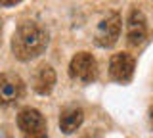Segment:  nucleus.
<instances>
[{
	"label": "nucleus",
	"mask_w": 153,
	"mask_h": 138,
	"mask_svg": "<svg viewBox=\"0 0 153 138\" xmlns=\"http://www.w3.org/2000/svg\"><path fill=\"white\" fill-rule=\"evenodd\" d=\"M48 46V33L36 21H21L12 37V52L19 61L35 60Z\"/></svg>",
	"instance_id": "1"
},
{
	"label": "nucleus",
	"mask_w": 153,
	"mask_h": 138,
	"mask_svg": "<svg viewBox=\"0 0 153 138\" xmlns=\"http://www.w3.org/2000/svg\"><path fill=\"white\" fill-rule=\"evenodd\" d=\"M69 77L82 84H90L98 79V63L88 52H76L69 63Z\"/></svg>",
	"instance_id": "2"
},
{
	"label": "nucleus",
	"mask_w": 153,
	"mask_h": 138,
	"mask_svg": "<svg viewBox=\"0 0 153 138\" xmlns=\"http://www.w3.org/2000/svg\"><path fill=\"white\" fill-rule=\"evenodd\" d=\"M17 127L25 138H48L46 119L38 109L25 107L17 115Z\"/></svg>",
	"instance_id": "3"
},
{
	"label": "nucleus",
	"mask_w": 153,
	"mask_h": 138,
	"mask_svg": "<svg viewBox=\"0 0 153 138\" xmlns=\"http://www.w3.org/2000/svg\"><path fill=\"white\" fill-rule=\"evenodd\" d=\"M119 35H121V16L119 12H109L98 23L94 40L100 48H111L117 44Z\"/></svg>",
	"instance_id": "4"
},
{
	"label": "nucleus",
	"mask_w": 153,
	"mask_h": 138,
	"mask_svg": "<svg viewBox=\"0 0 153 138\" xmlns=\"http://www.w3.org/2000/svg\"><path fill=\"white\" fill-rule=\"evenodd\" d=\"M25 94V83L16 73H0V107L13 106Z\"/></svg>",
	"instance_id": "5"
},
{
	"label": "nucleus",
	"mask_w": 153,
	"mask_h": 138,
	"mask_svg": "<svg viewBox=\"0 0 153 138\" xmlns=\"http://www.w3.org/2000/svg\"><path fill=\"white\" fill-rule=\"evenodd\" d=\"M134 67H136V61H134L130 54H126V52L113 54L111 60H109V77L115 83L126 84V83H130V79L134 75Z\"/></svg>",
	"instance_id": "6"
},
{
	"label": "nucleus",
	"mask_w": 153,
	"mask_h": 138,
	"mask_svg": "<svg viewBox=\"0 0 153 138\" xmlns=\"http://www.w3.org/2000/svg\"><path fill=\"white\" fill-rule=\"evenodd\" d=\"M147 39V19L142 10L132 8L126 19V42L130 46H140Z\"/></svg>",
	"instance_id": "7"
},
{
	"label": "nucleus",
	"mask_w": 153,
	"mask_h": 138,
	"mask_svg": "<svg viewBox=\"0 0 153 138\" xmlns=\"http://www.w3.org/2000/svg\"><path fill=\"white\" fill-rule=\"evenodd\" d=\"M54 84H56V71L46 63L40 65L35 73V79H33V88H35V92L46 96V94L52 92Z\"/></svg>",
	"instance_id": "8"
},
{
	"label": "nucleus",
	"mask_w": 153,
	"mask_h": 138,
	"mask_svg": "<svg viewBox=\"0 0 153 138\" xmlns=\"http://www.w3.org/2000/svg\"><path fill=\"white\" fill-rule=\"evenodd\" d=\"M82 121H84V111L75 106L65 107L59 115V127L65 134H73L76 128L82 125Z\"/></svg>",
	"instance_id": "9"
},
{
	"label": "nucleus",
	"mask_w": 153,
	"mask_h": 138,
	"mask_svg": "<svg viewBox=\"0 0 153 138\" xmlns=\"http://www.w3.org/2000/svg\"><path fill=\"white\" fill-rule=\"evenodd\" d=\"M19 2H23V0H0V6L10 8V6H16V4H19Z\"/></svg>",
	"instance_id": "10"
},
{
	"label": "nucleus",
	"mask_w": 153,
	"mask_h": 138,
	"mask_svg": "<svg viewBox=\"0 0 153 138\" xmlns=\"http://www.w3.org/2000/svg\"><path fill=\"white\" fill-rule=\"evenodd\" d=\"M149 113H151V125H153V106H151V111Z\"/></svg>",
	"instance_id": "11"
},
{
	"label": "nucleus",
	"mask_w": 153,
	"mask_h": 138,
	"mask_svg": "<svg viewBox=\"0 0 153 138\" xmlns=\"http://www.w3.org/2000/svg\"><path fill=\"white\" fill-rule=\"evenodd\" d=\"M0 37H2V21H0Z\"/></svg>",
	"instance_id": "12"
}]
</instances>
